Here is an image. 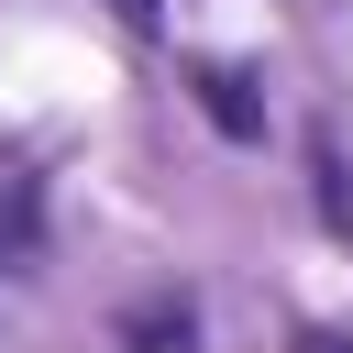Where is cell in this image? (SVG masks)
Listing matches in <instances>:
<instances>
[{
  "mask_svg": "<svg viewBox=\"0 0 353 353\" xmlns=\"http://www.w3.org/2000/svg\"><path fill=\"white\" fill-rule=\"evenodd\" d=\"M188 88H199V110H210V132H221V143H254V132H265V88H254L232 55H199V66H188Z\"/></svg>",
  "mask_w": 353,
  "mask_h": 353,
  "instance_id": "6da1fadb",
  "label": "cell"
},
{
  "mask_svg": "<svg viewBox=\"0 0 353 353\" xmlns=\"http://www.w3.org/2000/svg\"><path fill=\"white\" fill-rule=\"evenodd\" d=\"M121 353H199V298L188 287H143L121 309Z\"/></svg>",
  "mask_w": 353,
  "mask_h": 353,
  "instance_id": "7a4b0ae2",
  "label": "cell"
},
{
  "mask_svg": "<svg viewBox=\"0 0 353 353\" xmlns=\"http://www.w3.org/2000/svg\"><path fill=\"white\" fill-rule=\"evenodd\" d=\"M44 254V176L33 154H0V265H33Z\"/></svg>",
  "mask_w": 353,
  "mask_h": 353,
  "instance_id": "3957f363",
  "label": "cell"
},
{
  "mask_svg": "<svg viewBox=\"0 0 353 353\" xmlns=\"http://www.w3.org/2000/svg\"><path fill=\"white\" fill-rule=\"evenodd\" d=\"M309 210H320V232H353V176H342L331 132H309Z\"/></svg>",
  "mask_w": 353,
  "mask_h": 353,
  "instance_id": "277c9868",
  "label": "cell"
},
{
  "mask_svg": "<svg viewBox=\"0 0 353 353\" xmlns=\"http://www.w3.org/2000/svg\"><path fill=\"white\" fill-rule=\"evenodd\" d=\"M298 353H353V331H331V320H309V331H298Z\"/></svg>",
  "mask_w": 353,
  "mask_h": 353,
  "instance_id": "5b68a950",
  "label": "cell"
},
{
  "mask_svg": "<svg viewBox=\"0 0 353 353\" xmlns=\"http://www.w3.org/2000/svg\"><path fill=\"white\" fill-rule=\"evenodd\" d=\"M121 22H154V0H121Z\"/></svg>",
  "mask_w": 353,
  "mask_h": 353,
  "instance_id": "8992f818",
  "label": "cell"
}]
</instances>
